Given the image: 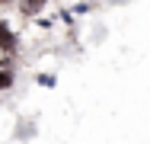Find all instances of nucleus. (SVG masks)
I'll return each mask as SVG.
<instances>
[{
    "mask_svg": "<svg viewBox=\"0 0 150 144\" xmlns=\"http://www.w3.org/2000/svg\"><path fill=\"white\" fill-rule=\"evenodd\" d=\"M0 48H3L6 55H10V51H16V35L10 32V26H6L3 19H0Z\"/></svg>",
    "mask_w": 150,
    "mask_h": 144,
    "instance_id": "f257e3e1",
    "label": "nucleus"
},
{
    "mask_svg": "<svg viewBox=\"0 0 150 144\" xmlns=\"http://www.w3.org/2000/svg\"><path fill=\"white\" fill-rule=\"evenodd\" d=\"M10 86H13V64L3 58L0 61V90H10Z\"/></svg>",
    "mask_w": 150,
    "mask_h": 144,
    "instance_id": "f03ea898",
    "label": "nucleus"
}]
</instances>
